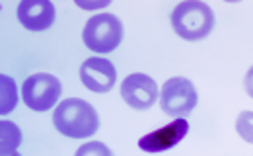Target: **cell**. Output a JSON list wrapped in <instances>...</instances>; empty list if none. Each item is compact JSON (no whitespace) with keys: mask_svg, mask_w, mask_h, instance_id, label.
<instances>
[{"mask_svg":"<svg viewBox=\"0 0 253 156\" xmlns=\"http://www.w3.org/2000/svg\"><path fill=\"white\" fill-rule=\"evenodd\" d=\"M80 80L88 90L97 94H105L115 86L117 70H115L113 62L107 61V59L90 57L80 66Z\"/></svg>","mask_w":253,"mask_h":156,"instance_id":"cell-8","label":"cell"},{"mask_svg":"<svg viewBox=\"0 0 253 156\" xmlns=\"http://www.w3.org/2000/svg\"><path fill=\"white\" fill-rule=\"evenodd\" d=\"M244 88L250 98H253V66L246 72V78H244Z\"/></svg>","mask_w":253,"mask_h":156,"instance_id":"cell-14","label":"cell"},{"mask_svg":"<svg viewBox=\"0 0 253 156\" xmlns=\"http://www.w3.org/2000/svg\"><path fill=\"white\" fill-rule=\"evenodd\" d=\"M22 143V131L12 121H0V155L16 153Z\"/></svg>","mask_w":253,"mask_h":156,"instance_id":"cell-10","label":"cell"},{"mask_svg":"<svg viewBox=\"0 0 253 156\" xmlns=\"http://www.w3.org/2000/svg\"><path fill=\"white\" fill-rule=\"evenodd\" d=\"M53 123L59 133L70 139H88L92 137L97 127L99 117L92 104L80 98H68L61 102L53 113Z\"/></svg>","mask_w":253,"mask_h":156,"instance_id":"cell-1","label":"cell"},{"mask_svg":"<svg viewBox=\"0 0 253 156\" xmlns=\"http://www.w3.org/2000/svg\"><path fill=\"white\" fill-rule=\"evenodd\" d=\"M84 45L94 53H111L123 39V24L113 14H95L82 31Z\"/></svg>","mask_w":253,"mask_h":156,"instance_id":"cell-3","label":"cell"},{"mask_svg":"<svg viewBox=\"0 0 253 156\" xmlns=\"http://www.w3.org/2000/svg\"><path fill=\"white\" fill-rule=\"evenodd\" d=\"M236 131H238V135H240L246 143H252L253 145V111L244 109V111L238 113Z\"/></svg>","mask_w":253,"mask_h":156,"instance_id":"cell-12","label":"cell"},{"mask_svg":"<svg viewBox=\"0 0 253 156\" xmlns=\"http://www.w3.org/2000/svg\"><path fill=\"white\" fill-rule=\"evenodd\" d=\"M0 113L4 115V113H10L12 109H14V105H16V102H18V90H16V84H14V80L10 78V76H6V74H2L0 76Z\"/></svg>","mask_w":253,"mask_h":156,"instance_id":"cell-11","label":"cell"},{"mask_svg":"<svg viewBox=\"0 0 253 156\" xmlns=\"http://www.w3.org/2000/svg\"><path fill=\"white\" fill-rule=\"evenodd\" d=\"M199 102L197 90L189 78L173 76L164 82L160 90V107L169 117H181L195 109Z\"/></svg>","mask_w":253,"mask_h":156,"instance_id":"cell-4","label":"cell"},{"mask_svg":"<svg viewBox=\"0 0 253 156\" xmlns=\"http://www.w3.org/2000/svg\"><path fill=\"white\" fill-rule=\"evenodd\" d=\"M158 84L142 72L128 74L121 84V96L132 109H150L158 100Z\"/></svg>","mask_w":253,"mask_h":156,"instance_id":"cell-6","label":"cell"},{"mask_svg":"<svg viewBox=\"0 0 253 156\" xmlns=\"http://www.w3.org/2000/svg\"><path fill=\"white\" fill-rule=\"evenodd\" d=\"M18 20L30 31H45L55 22V6L49 0H24L18 6Z\"/></svg>","mask_w":253,"mask_h":156,"instance_id":"cell-9","label":"cell"},{"mask_svg":"<svg viewBox=\"0 0 253 156\" xmlns=\"http://www.w3.org/2000/svg\"><path fill=\"white\" fill-rule=\"evenodd\" d=\"M0 156H22V155H18V153H10V155H0Z\"/></svg>","mask_w":253,"mask_h":156,"instance_id":"cell-16","label":"cell"},{"mask_svg":"<svg viewBox=\"0 0 253 156\" xmlns=\"http://www.w3.org/2000/svg\"><path fill=\"white\" fill-rule=\"evenodd\" d=\"M76 4H78V6H82V8H95V6H97V8H103V6H107L109 2H105V0H103V2H97V4H84V2H76Z\"/></svg>","mask_w":253,"mask_h":156,"instance_id":"cell-15","label":"cell"},{"mask_svg":"<svg viewBox=\"0 0 253 156\" xmlns=\"http://www.w3.org/2000/svg\"><path fill=\"white\" fill-rule=\"evenodd\" d=\"M61 90L63 88L57 76L47 72H37L26 78V82L22 84V98L24 104L33 111H47L61 98Z\"/></svg>","mask_w":253,"mask_h":156,"instance_id":"cell-5","label":"cell"},{"mask_svg":"<svg viewBox=\"0 0 253 156\" xmlns=\"http://www.w3.org/2000/svg\"><path fill=\"white\" fill-rule=\"evenodd\" d=\"M187 133H189L187 119L179 117V119H175L171 123L164 125V127H160L156 131L144 135L138 141V147L144 153H166V151L173 149L175 145H179L185 139Z\"/></svg>","mask_w":253,"mask_h":156,"instance_id":"cell-7","label":"cell"},{"mask_svg":"<svg viewBox=\"0 0 253 156\" xmlns=\"http://www.w3.org/2000/svg\"><path fill=\"white\" fill-rule=\"evenodd\" d=\"M171 28L179 37H183L187 41L203 39L214 28V12L205 2L185 0L173 8Z\"/></svg>","mask_w":253,"mask_h":156,"instance_id":"cell-2","label":"cell"},{"mask_svg":"<svg viewBox=\"0 0 253 156\" xmlns=\"http://www.w3.org/2000/svg\"><path fill=\"white\" fill-rule=\"evenodd\" d=\"M76 156H113V153H111L103 143L92 141V143L82 145V147L76 151Z\"/></svg>","mask_w":253,"mask_h":156,"instance_id":"cell-13","label":"cell"}]
</instances>
